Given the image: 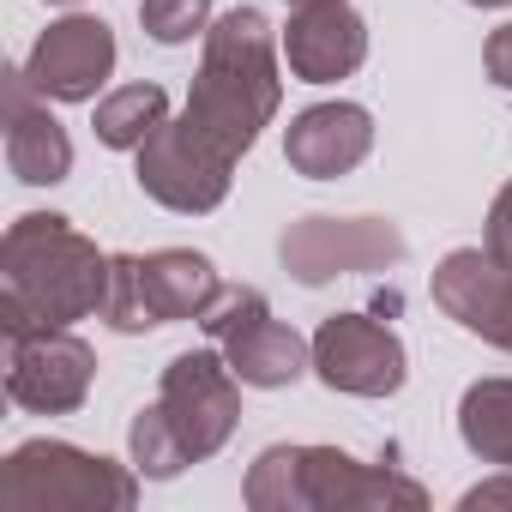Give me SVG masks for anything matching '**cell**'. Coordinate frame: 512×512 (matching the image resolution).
<instances>
[{
  "mask_svg": "<svg viewBox=\"0 0 512 512\" xmlns=\"http://www.w3.org/2000/svg\"><path fill=\"white\" fill-rule=\"evenodd\" d=\"M205 55L181 109V127L211 145L223 163H241L260 139V127H272L278 103H284V37L272 31V19L260 7H229L223 19L205 25Z\"/></svg>",
  "mask_w": 512,
  "mask_h": 512,
  "instance_id": "6da1fadb",
  "label": "cell"
},
{
  "mask_svg": "<svg viewBox=\"0 0 512 512\" xmlns=\"http://www.w3.org/2000/svg\"><path fill=\"white\" fill-rule=\"evenodd\" d=\"M109 272L115 253H103L85 229H73V217L61 211L13 217L7 241H0V332L25 338L103 314Z\"/></svg>",
  "mask_w": 512,
  "mask_h": 512,
  "instance_id": "7a4b0ae2",
  "label": "cell"
},
{
  "mask_svg": "<svg viewBox=\"0 0 512 512\" xmlns=\"http://www.w3.org/2000/svg\"><path fill=\"white\" fill-rule=\"evenodd\" d=\"M241 500L253 512H422L428 488L398 464H362L344 446H266L247 464Z\"/></svg>",
  "mask_w": 512,
  "mask_h": 512,
  "instance_id": "3957f363",
  "label": "cell"
},
{
  "mask_svg": "<svg viewBox=\"0 0 512 512\" xmlns=\"http://www.w3.org/2000/svg\"><path fill=\"white\" fill-rule=\"evenodd\" d=\"M139 470L73 440H25L0 464V506L7 512H133Z\"/></svg>",
  "mask_w": 512,
  "mask_h": 512,
  "instance_id": "277c9868",
  "label": "cell"
},
{
  "mask_svg": "<svg viewBox=\"0 0 512 512\" xmlns=\"http://www.w3.org/2000/svg\"><path fill=\"white\" fill-rule=\"evenodd\" d=\"M410 253L404 229L386 217H302L284 229L278 260L296 284L320 290L332 278H368V272H392Z\"/></svg>",
  "mask_w": 512,
  "mask_h": 512,
  "instance_id": "5b68a950",
  "label": "cell"
},
{
  "mask_svg": "<svg viewBox=\"0 0 512 512\" xmlns=\"http://www.w3.org/2000/svg\"><path fill=\"white\" fill-rule=\"evenodd\" d=\"M157 404L175 422L187 458L205 464L229 446V434L241 422V380L223 350H181L157 380Z\"/></svg>",
  "mask_w": 512,
  "mask_h": 512,
  "instance_id": "8992f818",
  "label": "cell"
},
{
  "mask_svg": "<svg viewBox=\"0 0 512 512\" xmlns=\"http://www.w3.org/2000/svg\"><path fill=\"white\" fill-rule=\"evenodd\" d=\"M97 386V350L73 326L7 338V398L31 416H73Z\"/></svg>",
  "mask_w": 512,
  "mask_h": 512,
  "instance_id": "52a82bcc",
  "label": "cell"
},
{
  "mask_svg": "<svg viewBox=\"0 0 512 512\" xmlns=\"http://www.w3.org/2000/svg\"><path fill=\"white\" fill-rule=\"evenodd\" d=\"M133 181L145 199H157L163 211H181V217H205L229 199V181H235V163H223L211 145H199L181 121H163L145 145H139V163H133Z\"/></svg>",
  "mask_w": 512,
  "mask_h": 512,
  "instance_id": "ba28073f",
  "label": "cell"
},
{
  "mask_svg": "<svg viewBox=\"0 0 512 512\" xmlns=\"http://www.w3.org/2000/svg\"><path fill=\"white\" fill-rule=\"evenodd\" d=\"M314 374L332 392L350 398H392L410 380V356L404 338L368 314H332L314 332Z\"/></svg>",
  "mask_w": 512,
  "mask_h": 512,
  "instance_id": "9c48e42d",
  "label": "cell"
},
{
  "mask_svg": "<svg viewBox=\"0 0 512 512\" xmlns=\"http://www.w3.org/2000/svg\"><path fill=\"white\" fill-rule=\"evenodd\" d=\"M115 73V31L97 13H67L55 19L31 55H25V79L49 97V103H97V91Z\"/></svg>",
  "mask_w": 512,
  "mask_h": 512,
  "instance_id": "30bf717a",
  "label": "cell"
},
{
  "mask_svg": "<svg viewBox=\"0 0 512 512\" xmlns=\"http://www.w3.org/2000/svg\"><path fill=\"white\" fill-rule=\"evenodd\" d=\"M374 151V115L362 103H314L284 127V163L308 181H338Z\"/></svg>",
  "mask_w": 512,
  "mask_h": 512,
  "instance_id": "8fae6325",
  "label": "cell"
},
{
  "mask_svg": "<svg viewBox=\"0 0 512 512\" xmlns=\"http://www.w3.org/2000/svg\"><path fill=\"white\" fill-rule=\"evenodd\" d=\"M362 61H368V25H362V13H350V0H332V7H290L284 67L302 85H338Z\"/></svg>",
  "mask_w": 512,
  "mask_h": 512,
  "instance_id": "7c38bea8",
  "label": "cell"
},
{
  "mask_svg": "<svg viewBox=\"0 0 512 512\" xmlns=\"http://www.w3.org/2000/svg\"><path fill=\"white\" fill-rule=\"evenodd\" d=\"M7 169L25 187H55L73 175V139L49 115V97L25 79V67L7 73Z\"/></svg>",
  "mask_w": 512,
  "mask_h": 512,
  "instance_id": "4fadbf2b",
  "label": "cell"
},
{
  "mask_svg": "<svg viewBox=\"0 0 512 512\" xmlns=\"http://www.w3.org/2000/svg\"><path fill=\"white\" fill-rule=\"evenodd\" d=\"M506 284H512V260H506V253H494L488 241L482 247H452L446 260L434 266V278H428L434 308L446 320H458L482 344H488V332H494V320L506 308Z\"/></svg>",
  "mask_w": 512,
  "mask_h": 512,
  "instance_id": "5bb4252c",
  "label": "cell"
},
{
  "mask_svg": "<svg viewBox=\"0 0 512 512\" xmlns=\"http://www.w3.org/2000/svg\"><path fill=\"white\" fill-rule=\"evenodd\" d=\"M217 350L229 356L235 380L253 386V392L296 386V380L314 368V338H302L296 326H284V320H272V314H266V320H253V326H241V332L223 338Z\"/></svg>",
  "mask_w": 512,
  "mask_h": 512,
  "instance_id": "9a60e30c",
  "label": "cell"
},
{
  "mask_svg": "<svg viewBox=\"0 0 512 512\" xmlns=\"http://www.w3.org/2000/svg\"><path fill=\"white\" fill-rule=\"evenodd\" d=\"M139 272H145V290H151V308L157 320H199L211 308V296L223 290L217 284V266L193 247H157V253H139Z\"/></svg>",
  "mask_w": 512,
  "mask_h": 512,
  "instance_id": "2e32d148",
  "label": "cell"
},
{
  "mask_svg": "<svg viewBox=\"0 0 512 512\" xmlns=\"http://www.w3.org/2000/svg\"><path fill=\"white\" fill-rule=\"evenodd\" d=\"M458 440L470 446V458L506 470L512 464V380L506 374H488V380H470L464 398H458Z\"/></svg>",
  "mask_w": 512,
  "mask_h": 512,
  "instance_id": "e0dca14e",
  "label": "cell"
},
{
  "mask_svg": "<svg viewBox=\"0 0 512 512\" xmlns=\"http://www.w3.org/2000/svg\"><path fill=\"white\" fill-rule=\"evenodd\" d=\"M163 121H169L163 85H121V91H109V97L97 103V115H91V127H97V139H103L109 151H139Z\"/></svg>",
  "mask_w": 512,
  "mask_h": 512,
  "instance_id": "ac0fdd59",
  "label": "cell"
},
{
  "mask_svg": "<svg viewBox=\"0 0 512 512\" xmlns=\"http://www.w3.org/2000/svg\"><path fill=\"white\" fill-rule=\"evenodd\" d=\"M127 458H133V470L145 482H169V476H181L193 464L187 446H181V434H175V422L163 416V404L133 410V422H127Z\"/></svg>",
  "mask_w": 512,
  "mask_h": 512,
  "instance_id": "d6986e66",
  "label": "cell"
},
{
  "mask_svg": "<svg viewBox=\"0 0 512 512\" xmlns=\"http://www.w3.org/2000/svg\"><path fill=\"white\" fill-rule=\"evenodd\" d=\"M103 320L121 332V338H139V332H157V308H151V290H145V272H139V253H115V272H109V302H103Z\"/></svg>",
  "mask_w": 512,
  "mask_h": 512,
  "instance_id": "ffe728a7",
  "label": "cell"
},
{
  "mask_svg": "<svg viewBox=\"0 0 512 512\" xmlns=\"http://www.w3.org/2000/svg\"><path fill=\"white\" fill-rule=\"evenodd\" d=\"M272 314V302L253 290V284H223L217 296H211V308L199 314V332L211 338V344H223V338H235L241 326H253V320H266Z\"/></svg>",
  "mask_w": 512,
  "mask_h": 512,
  "instance_id": "44dd1931",
  "label": "cell"
},
{
  "mask_svg": "<svg viewBox=\"0 0 512 512\" xmlns=\"http://www.w3.org/2000/svg\"><path fill=\"white\" fill-rule=\"evenodd\" d=\"M139 25H145V37H151V43L175 49V43L205 37L211 13H205V0H139Z\"/></svg>",
  "mask_w": 512,
  "mask_h": 512,
  "instance_id": "7402d4cb",
  "label": "cell"
},
{
  "mask_svg": "<svg viewBox=\"0 0 512 512\" xmlns=\"http://www.w3.org/2000/svg\"><path fill=\"white\" fill-rule=\"evenodd\" d=\"M482 73H488L500 91H512V19H506L500 31H488V43H482Z\"/></svg>",
  "mask_w": 512,
  "mask_h": 512,
  "instance_id": "603a6c76",
  "label": "cell"
},
{
  "mask_svg": "<svg viewBox=\"0 0 512 512\" xmlns=\"http://www.w3.org/2000/svg\"><path fill=\"white\" fill-rule=\"evenodd\" d=\"M458 506H464V512H488V506H512V464H506L500 476H488V482H476V488H464V494H458Z\"/></svg>",
  "mask_w": 512,
  "mask_h": 512,
  "instance_id": "cb8c5ba5",
  "label": "cell"
},
{
  "mask_svg": "<svg viewBox=\"0 0 512 512\" xmlns=\"http://www.w3.org/2000/svg\"><path fill=\"white\" fill-rule=\"evenodd\" d=\"M494 253H506V260H512V181L494 193V205H488V235H482Z\"/></svg>",
  "mask_w": 512,
  "mask_h": 512,
  "instance_id": "d4e9b609",
  "label": "cell"
},
{
  "mask_svg": "<svg viewBox=\"0 0 512 512\" xmlns=\"http://www.w3.org/2000/svg\"><path fill=\"white\" fill-rule=\"evenodd\" d=\"M488 344L512 356V284H506V308H500V320H494V332H488Z\"/></svg>",
  "mask_w": 512,
  "mask_h": 512,
  "instance_id": "484cf974",
  "label": "cell"
},
{
  "mask_svg": "<svg viewBox=\"0 0 512 512\" xmlns=\"http://www.w3.org/2000/svg\"><path fill=\"white\" fill-rule=\"evenodd\" d=\"M464 7H512V0H464Z\"/></svg>",
  "mask_w": 512,
  "mask_h": 512,
  "instance_id": "4316f807",
  "label": "cell"
},
{
  "mask_svg": "<svg viewBox=\"0 0 512 512\" xmlns=\"http://www.w3.org/2000/svg\"><path fill=\"white\" fill-rule=\"evenodd\" d=\"M290 7H332V0H290Z\"/></svg>",
  "mask_w": 512,
  "mask_h": 512,
  "instance_id": "83f0119b",
  "label": "cell"
},
{
  "mask_svg": "<svg viewBox=\"0 0 512 512\" xmlns=\"http://www.w3.org/2000/svg\"><path fill=\"white\" fill-rule=\"evenodd\" d=\"M49 7H79V0H49Z\"/></svg>",
  "mask_w": 512,
  "mask_h": 512,
  "instance_id": "f1b7e54d",
  "label": "cell"
}]
</instances>
